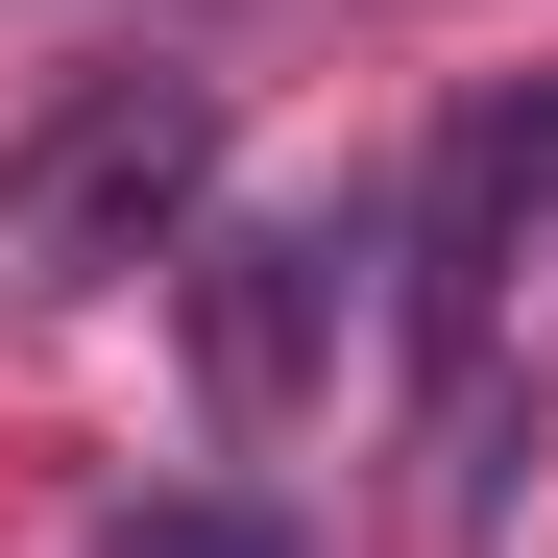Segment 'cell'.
Here are the masks:
<instances>
[{
    "instance_id": "obj_1",
    "label": "cell",
    "mask_w": 558,
    "mask_h": 558,
    "mask_svg": "<svg viewBox=\"0 0 558 558\" xmlns=\"http://www.w3.org/2000/svg\"><path fill=\"white\" fill-rule=\"evenodd\" d=\"M195 195H219V73H73L0 146V316H73L122 267H170Z\"/></svg>"
},
{
    "instance_id": "obj_2",
    "label": "cell",
    "mask_w": 558,
    "mask_h": 558,
    "mask_svg": "<svg viewBox=\"0 0 558 558\" xmlns=\"http://www.w3.org/2000/svg\"><path fill=\"white\" fill-rule=\"evenodd\" d=\"M534 267H558V98H486L437 146V195H413V340H437V389H486V340H510Z\"/></svg>"
},
{
    "instance_id": "obj_3",
    "label": "cell",
    "mask_w": 558,
    "mask_h": 558,
    "mask_svg": "<svg viewBox=\"0 0 558 558\" xmlns=\"http://www.w3.org/2000/svg\"><path fill=\"white\" fill-rule=\"evenodd\" d=\"M340 267H364V219H267V243L195 267V364H219V413H243V437L340 364Z\"/></svg>"
},
{
    "instance_id": "obj_4",
    "label": "cell",
    "mask_w": 558,
    "mask_h": 558,
    "mask_svg": "<svg viewBox=\"0 0 558 558\" xmlns=\"http://www.w3.org/2000/svg\"><path fill=\"white\" fill-rule=\"evenodd\" d=\"M98 558H267V534H243V510H122Z\"/></svg>"
}]
</instances>
